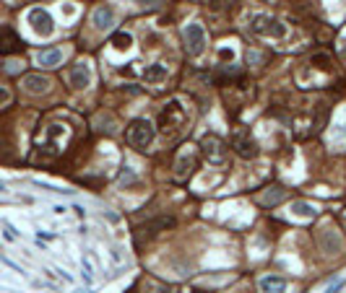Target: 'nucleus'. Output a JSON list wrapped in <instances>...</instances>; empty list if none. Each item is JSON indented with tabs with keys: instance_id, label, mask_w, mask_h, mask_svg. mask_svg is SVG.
<instances>
[{
	"instance_id": "f257e3e1",
	"label": "nucleus",
	"mask_w": 346,
	"mask_h": 293,
	"mask_svg": "<svg viewBox=\"0 0 346 293\" xmlns=\"http://www.w3.org/2000/svg\"><path fill=\"white\" fill-rule=\"evenodd\" d=\"M185 125H188V109L180 99H172V102H167L161 107V112H159V133L161 135L175 138V135H180L185 130Z\"/></svg>"
},
{
	"instance_id": "f03ea898",
	"label": "nucleus",
	"mask_w": 346,
	"mask_h": 293,
	"mask_svg": "<svg viewBox=\"0 0 346 293\" xmlns=\"http://www.w3.org/2000/svg\"><path fill=\"white\" fill-rule=\"evenodd\" d=\"M250 31L258 36H271V39H284L286 36V24L273 18L268 13H255L250 18Z\"/></svg>"
},
{
	"instance_id": "7ed1b4c3",
	"label": "nucleus",
	"mask_w": 346,
	"mask_h": 293,
	"mask_svg": "<svg viewBox=\"0 0 346 293\" xmlns=\"http://www.w3.org/2000/svg\"><path fill=\"white\" fill-rule=\"evenodd\" d=\"M182 39H185L188 54H193V57H198V54L206 52V29H203V24H198V21L185 24V29H182Z\"/></svg>"
},
{
	"instance_id": "20e7f679",
	"label": "nucleus",
	"mask_w": 346,
	"mask_h": 293,
	"mask_svg": "<svg viewBox=\"0 0 346 293\" xmlns=\"http://www.w3.org/2000/svg\"><path fill=\"white\" fill-rule=\"evenodd\" d=\"M26 21H29L31 31L36 36H42V39H47V36L55 34V21H52V16L44 11V8H31V11L26 13Z\"/></svg>"
},
{
	"instance_id": "39448f33",
	"label": "nucleus",
	"mask_w": 346,
	"mask_h": 293,
	"mask_svg": "<svg viewBox=\"0 0 346 293\" xmlns=\"http://www.w3.org/2000/svg\"><path fill=\"white\" fill-rule=\"evenodd\" d=\"M154 140V125L149 120H135L130 125V130H127V143L133 145V148H149Z\"/></svg>"
},
{
	"instance_id": "423d86ee",
	"label": "nucleus",
	"mask_w": 346,
	"mask_h": 293,
	"mask_svg": "<svg viewBox=\"0 0 346 293\" xmlns=\"http://www.w3.org/2000/svg\"><path fill=\"white\" fill-rule=\"evenodd\" d=\"M232 145H234V151L242 156V159H248V161H252L255 156H258V143L252 140V135H250V130H234L232 133Z\"/></svg>"
},
{
	"instance_id": "0eeeda50",
	"label": "nucleus",
	"mask_w": 346,
	"mask_h": 293,
	"mask_svg": "<svg viewBox=\"0 0 346 293\" xmlns=\"http://www.w3.org/2000/svg\"><path fill=\"white\" fill-rule=\"evenodd\" d=\"M200 153H203V159L208 163H214V166H219V163H224L226 159V148H224V143L214 138V135H206L203 140H200Z\"/></svg>"
},
{
	"instance_id": "6e6552de",
	"label": "nucleus",
	"mask_w": 346,
	"mask_h": 293,
	"mask_svg": "<svg viewBox=\"0 0 346 293\" xmlns=\"http://www.w3.org/2000/svg\"><path fill=\"white\" fill-rule=\"evenodd\" d=\"M68 138V130L63 125H50L47 127V135L42 140V151L47 156H58L63 151V140Z\"/></svg>"
},
{
	"instance_id": "1a4fd4ad",
	"label": "nucleus",
	"mask_w": 346,
	"mask_h": 293,
	"mask_svg": "<svg viewBox=\"0 0 346 293\" xmlns=\"http://www.w3.org/2000/svg\"><path fill=\"white\" fill-rule=\"evenodd\" d=\"M317 244H320V249L328 252V254H339L341 252V236L333 231L331 226H323L320 231H317Z\"/></svg>"
},
{
	"instance_id": "9d476101",
	"label": "nucleus",
	"mask_w": 346,
	"mask_h": 293,
	"mask_svg": "<svg viewBox=\"0 0 346 293\" xmlns=\"http://www.w3.org/2000/svg\"><path fill=\"white\" fill-rule=\"evenodd\" d=\"M21 86H24V91L26 94H47L50 91V78L47 76H39V73H29V76H24V80H21Z\"/></svg>"
},
{
	"instance_id": "9b49d317",
	"label": "nucleus",
	"mask_w": 346,
	"mask_h": 293,
	"mask_svg": "<svg viewBox=\"0 0 346 293\" xmlns=\"http://www.w3.org/2000/svg\"><path fill=\"white\" fill-rule=\"evenodd\" d=\"M70 86L76 88V91H84L91 86V68H89V62H76L70 70Z\"/></svg>"
},
{
	"instance_id": "f8f14e48",
	"label": "nucleus",
	"mask_w": 346,
	"mask_h": 293,
	"mask_svg": "<svg viewBox=\"0 0 346 293\" xmlns=\"http://www.w3.org/2000/svg\"><path fill=\"white\" fill-rule=\"evenodd\" d=\"M91 24H94L99 31H107L109 26L115 24V11H112L109 5H99L96 11L91 13Z\"/></svg>"
},
{
	"instance_id": "ddd939ff",
	"label": "nucleus",
	"mask_w": 346,
	"mask_h": 293,
	"mask_svg": "<svg viewBox=\"0 0 346 293\" xmlns=\"http://www.w3.org/2000/svg\"><path fill=\"white\" fill-rule=\"evenodd\" d=\"M24 44L21 39L16 36L13 29H0V52H5V54H11V52H18Z\"/></svg>"
},
{
	"instance_id": "4468645a",
	"label": "nucleus",
	"mask_w": 346,
	"mask_h": 293,
	"mask_svg": "<svg viewBox=\"0 0 346 293\" xmlns=\"http://www.w3.org/2000/svg\"><path fill=\"white\" fill-rule=\"evenodd\" d=\"M260 291L263 293H286V278H281V275H266V278H260Z\"/></svg>"
},
{
	"instance_id": "2eb2a0df",
	"label": "nucleus",
	"mask_w": 346,
	"mask_h": 293,
	"mask_svg": "<svg viewBox=\"0 0 346 293\" xmlns=\"http://www.w3.org/2000/svg\"><path fill=\"white\" fill-rule=\"evenodd\" d=\"M63 57H65V52L55 47V50H42L39 54H36V62L44 65V68H58L60 62H63Z\"/></svg>"
},
{
	"instance_id": "dca6fc26",
	"label": "nucleus",
	"mask_w": 346,
	"mask_h": 293,
	"mask_svg": "<svg viewBox=\"0 0 346 293\" xmlns=\"http://www.w3.org/2000/svg\"><path fill=\"white\" fill-rule=\"evenodd\" d=\"M167 76H169V70H167V65H149L143 70V80L146 83H151V86H157V83H164L167 80Z\"/></svg>"
},
{
	"instance_id": "f3484780",
	"label": "nucleus",
	"mask_w": 346,
	"mask_h": 293,
	"mask_svg": "<svg viewBox=\"0 0 346 293\" xmlns=\"http://www.w3.org/2000/svg\"><path fill=\"white\" fill-rule=\"evenodd\" d=\"M172 223H175V218H157V221L146 223V226L141 228V244H143L146 239H151V236H157L161 228H167V226H172Z\"/></svg>"
},
{
	"instance_id": "a211bd4d",
	"label": "nucleus",
	"mask_w": 346,
	"mask_h": 293,
	"mask_svg": "<svg viewBox=\"0 0 346 293\" xmlns=\"http://www.w3.org/2000/svg\"><path fill=\"white\" fill-rule=\"evenodd\" d=\"M291 215L305 218V221H313V218L317 215V210H315V205L305 203V200H297V203H291Z\"/></svg>"
},
{
	"instance_id": "6ab92c4d",
	"label": "nucleus",
	"mask_w": 346,
	"mask_h": 293,
	"mask_svg": "<svg viewBox=\"0 0 346 293\" xmlns=\"http://www.w3.org/2000/svg\"><path fill=\"white\" fill-rule=\"evenodd\" d=\"M133 47V34H127V31H117L112 36V50L115 52H130Z\"/></svg>"
},
{
	"instance_id": "aec40b11",
	"label": "nucleus",
	"mask_w": 346,
	"mask_h": 293,
	"mask_svg": "<svg viewBox=\"0 0 346 293\" xmlns=\"http://www.w3.org/2000/svg\"><path fill=\"white\" fill-rule=\"evenodd\" d=\"M190 166H193V159H190V156H182V159L177 161L175 177H177V179H188V174H190Z\"/></svg>"
},
{
	"instance_id": "412c9836",
	"label": "nucleus",
	"mask_w": 346,
	"mask_h": 293,
	"mask_svg": "<svg viewBox=\"0 0 346 293\" xmlns=\"http://www.w3.org/2000/svg\"><path fill=\"white\" fill-rule=\"evenodd\" d=\"M143 291L146 293H172V288L167 286V283H157V280H151V278L143 283Z\"/></svg>"
},
{
	"instance_id": "4be33fe9",
	"label": "nucleus",
	"mask_w": 346,
	"mask_h": 293,
	"mask_svg": "<svg viewBox=\"0 0 346 293\" xmlns=\"http://www.w3.org/2000/svg\"><path fill=\"white\" fill-rule=\"evenodd\" d=\"M284 195H286V189L273 187L271 192H266V195H263V205H273V203H279V200H284Z\"/></svg>"
},
{
	"instance_id": "5701e85b",
	"label": "nucleus",
	"mask_w": 346,
	"mask_h": 293,
	"mask_svg": "<svg viewBox=\"0 0 346 293\" xmlns=\"http://www.w3.org/2000/svg\"><path fill=\"white\" fill-rule=\"evenodd\" d=\"M313 65H315L317 70H331V57H328V54H315V57H313Z\"/></svg>"
},
{
	"instance_id": "b1692460",
	"label": "nucleus",
	"mask_w": 346,
	"mask_h": 293,
	"mask_svg": "<svg viewBox=\"0 0 346 293\" xmlns=\"http://www.w3.org/2000/svg\"><path fill=\"white\" fill-rule=\"evenodd\" d=\"M234 57V50L232 47H224V50H219V60H226V62H229Z\"/></svg>"
},
{
	"instance_id": "393cba45",
	"label": "nucleus",
	"mask_w": 346,
	"mask_h": 293,
	"mask_svg": "<svg viewBox=\"0 0 346 293\" xmlns=\"http://www.w3.org/2000/svg\"><path fill=\"white\" fill-rule=\"evenodd\" d=\"M8 102H11V91H8L5 86H0V107H5Z\"/></svg>"
},
{
	"instance_id": "a878e982",
	"label": "nucleus",
	"mask_w": 346,
	"mask_h": 293,
	"mask_svg": "<svg viewBox=\"0 0 346 293\" xmlns=\"http://www.w3.org/2000/svg\"><path fill=\"white\" fill-rule=\"evenodd\" d=\"M130 179H133V171H130V169H125V171L120 174V182H130Z\"/></svg>"
},
{
	"instance_id": "bb28decb",
	"label": "nucleus",
	"mask_w": 346,
	"mask_h": 293,
	"mask_svg": "<svg viewBox=\"0 0 346 293\" xmlns=\"http://www.w3.org/2000/svg\"><path fill=\"white\" fill-rule=\"evenodd\" d=\"M135 3H141V8H154V0H135Z\"/></svg>"
},
{
	"instance_id": "cd10ccee",
	"label": "nucleus",
	"mask_w": 346,
	"mask_h": 293,
	"mask_svg": "<svg viewBox=\"0 0 346 293\" xmlns=\"http://www.w3.org/2000/svg\"><path fill=\"white\" fill-rule=\"evenodd\" d=\"M0 192H5V185H0Z\"/></svg>"
}]
</instances>
